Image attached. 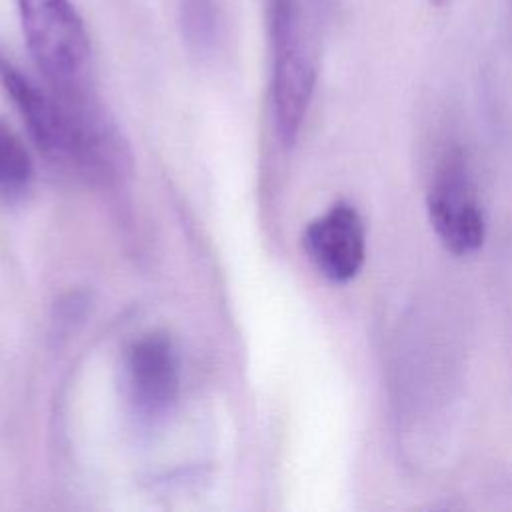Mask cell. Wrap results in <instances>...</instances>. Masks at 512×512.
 Returning a JSON list of instances; mask_svg holds the SVG:
<instances>
[{
    "mask_svg": "<svg viewBox=\"0 0 512 512\" xmlns=\"http://www.w3.org/2000/svg\"><path fill=\"white\" fill-rule=\"evenodd\" d=\"M124 392L132 414L146 426L162 422L180 394V362L166 334H144L124 354Z\"/></svg>",
    "mask_w": 512,
    "mask_h": 512,
    "instance_id": "obj_3",
    "label": "cell"
},
{
    "mask_svg": "<svg viewBox=\"0 0 512 512\" xmlns=\"http://www.w3.org/2000/svg\"><path fill=\"white\" fill-rule=\"evenodd\" d=\"M432 228L452 254H470L484 242V214L460 160H450L428 194Z\"/></svg>",
    "mask_w": 512,
    "mask_h": 512,
    "instance_id": "obj_4",
    "label": "cell"
},
{
    "mask_svg": "<svg viewBox=\"0 0 512 512\" xmlns=\"http://www.w3.org/2000/svg\"><path fill=\"white\" fill-rule=\"evenodd\" d=\"M32 174V160L24 144L10 126L0 120V196H22L32 182Z\"/></svg>",
    "mask_w": 512,
    "mask_h": 512,
    "instance_id": "obj_7",
    "label": "cell"
},
{
    "mask_svg": "<svg viewBox=\"0 0 512 512\" xmlns=\"http://www.w3.org/2000/svg\"><path fill=\"white\" fill-rule=\"evenodd\" d=\"M0 84L22 114L36 146L52 162L70 164V122L60 98L48 86H38L2 54Z\"/></svg>",
    "mask_w": 512,
    "mask_h": 512,
    "instance_id": "obj_6",
    "label": "cell"
},
{
    "mask_svg": "<svg viewBox=\"0 0 512 512\" xmlns=\"http://www.w3.org/2000/svg\"><path fill=\"white\" fill-rule=\"evenodd\" d=\"M302 246L324 278L338 284L352 280L366 258V232L360 214L348 202L332 204L306 226Z\"/></svg>",
    "mask_w": 512,
    "mask_h": 512,
    "instance_id": "obj_5",
    "label": "cell"
},
{
    "mask_svg": "<svg viewBox=\"0 0 512 512\" xmlns=\"http://www.w3.org/2000/svg\"><path fill=\"white\" fill-rule=\"evenodd\" d=\"M26 48L46 86L60 94L94 90L90 38L70 0H14Z\"/></svg>",
    "mask_w": 512,
    "mask_h": 512,
    "instance_id": "obj_1",
    "label": "cell"
},
{
    "mask_svg": "<svg viewBox=\"0 0 512 512\" xmlns=\"http://www.w3.org/2000/svg\"><path fill=\"white\" fill-rule=\"evenodd\" d=\"M182 32L186 42L204 52L214 46L218 34V12L214 0H180Z\"/></svg>",
    "mask_w": 512,
    "mask_h": 512,
    "instance_id": "obj_8",
    "label": "cell"
},
{
    "mask_svg": "<svg viewBox=\"0 0 512 512\" xmlns=\"http://www.w3.org/2000/svg\"><path fill=\"white\" fill-rule=\"evenodd\" d=\"M266 22L272 50V114L280 140L290 146L314 92L316 64L304 36L298 0H266Z\"/></svg>",
    "mask_w": 512,
    "mask_h": 512,
    "instance_id": "obj_2",
    "label": "cell"
},
{
    "mask_svg": "<svg viewBox=\"0 0 512 512\" xmlns=\"http://www.w3.org/2000/svg\"><path fill=\"white\" fill-rule=\"evenodd\" d=\"M452 0H428V4L430 6H434V8H444V6H448Z\"/></svg>",
    "mask_w": 512,
    "mask_h": 512,
    "instance_id": "obj_9",
    "label": "cell"
}]
</instances>
